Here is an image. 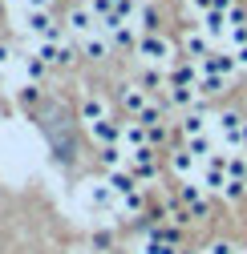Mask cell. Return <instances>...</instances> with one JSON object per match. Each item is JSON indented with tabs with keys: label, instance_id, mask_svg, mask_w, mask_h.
<instances>
[{
	"label": "cell",
	"instance_id": "cell-11",
	"mask_svg": "<svg viewBox=\"0 0 247 254\" xmlns=\"http://www.w3.org/2000/svg\"><path fill=\"white\" fill-rule=\"evenodd\" d=\"M146 145H150L146 125H138V121H122V149L134 153V149H146Z\"/></svg>",
	"mask_w": 247,
	"mask_h": 254
},
{
	"label": "cell",
	"instance_id": "cell-8",
	"mask_svg": "<svg viewBox=\"0 0 247 254\" xmlns=\"http://www.w3.org/2000/svg\"><path fill=\"white\" fill-rule=\"evenodd\" d=\"M37 57L45 61V65H73V49L61 45V41H41L37 45Z\"/></svg>",
	"mask_w": 247,
	"mask_h": 254
},
{
	"label": "cell",
	"instance_id": "cell-2",
	"mask_svg": "<svg viewBox=\"0 0 247 254\" xmlns=\"http://www.w3.org/2000/svg\"><path fill=\"white\" fill-rule=\"evenodd\" d=\"M138 57L146 65H174V45L158 33H146V37H138Z\"/></svg>",
	"mask_w": 247,
	"mask_h": 254
},
{
	"label": "cell",
	"instance_id": "cell-3",
	"mask_svg": "<svg viewBox=\"0 0 247 254\" xmlns=\"http://www.w3.org/2000/svg\"><path fill=\"white\" fill-rule=\"evenodd\" d=\"M126 170H130L138 182H154V178H158V157H154V145H146V149H134Z\"/></svg>",
	"mask_w": 247,
	"mask_h": 254
},
{
	"label": "cell",
	"instance_id": "cell-25",
	"mask_svg": "<svg viewBox=\"0 0 247 254\" xmlns=\"http://www.w3.org/2000/svg\"><path fill=\"white\" fill-rule=\"evenodd\" d=\"M142 206H146V198H142V190H134L130 198H122V214H142Z\"/></svg>",
	"mask_w": 247,
	"mask_h": 254
},
{
	"label": "cell",
	"instance_id": "cell-36",
	"mask_svg": "<svg viewBox=\"0 0 247 254\" xmlns=\"http://www.w3.org/2000/svg\"><path fill=\"white\" fill-rule=\"evenodd\" d=\"M235 61H239V69H247V45H243V49H235Z\"/></svg>",
	"mask_w": 247,
	"mask_h": 254
},
{
	"label": "cell",
	"instance_id": "cell-24",
	"mask_svg": "<svg viewBox=\"0 0 247 254\" xmlns=\"http://www.w3.org/2000/svg\"><path fill=\"white\" fill-rule=\"evenodd\" d=\"M138 125H146V129H154V125H162V105H154L150 101V109L138 117Z\"/></svg>",
	"mask_w": 247,
	"mask_h": 254
},
{
	"label": "cell",
	"instance_id": "cell-16",
	"mask_svg": "<svg viewBox=\"0 0 247 254\" xmlns=\"http://www.w3.org/2000/svg\"><path fill=\"white\" fill-rule=\"evenodd\" d=\"M211 121H215V117H207L203 109H191L187 117H182V137H187V141H191V137H203Z\"/></svg>",
	"mask_w": 247,
	"mask_h": 254
},
{
	"label": "cell",
	"instance_id": "cell-27",
	"mask_svg": "<svg viewBox=\"0 0 247 254\" xmlns=\"http://www.w3.org/2000/svg\"><path fill=\"white\" fill-rule=\"evenodd\" d=\"M138 20H142L146 33H154V28H158V12H154L150 4H142V8H138Z\"/></svg>",
	"mask_w": 247,
	"mask_h": 254
},
{
	"label": "cell",
	"instance_id": "cell-4",
	"mask_svg": "<svg viewBox=\"0 0 247 254\" xmlns=\"http://www.w3.org/2000/svg\"><path fill=\"white\" fill-rule=\"evenodd\" d=\"M178 202L187 206V214H191V218H207V214H211L207 190H203L199 182H182V194H178Z\"/></svg>",
	"mask_w": 247,
	"mask_h": 254
},
{
	"label": "cell",
	"instance_id": "cell-7",
	"mask_svg": "<svg viewBox=\"0 0 247 254\" xmlns=\"http://www.w3.org/2000/svg\"><path fill=\"white\" fill-rule=\"evenodd\" d=\"M199 28L211 37V41H227V33H231V20H227V12H219V8H211L207 16H199Z\"/></svg>",
	"mask_w": 247,
	"mask_h": 254
},
{
	"label": "cell",
	"instance_id": "cell-5",
	"mask_svg": "<svg viewBox=\"0 0 247 254\" xmlns=\"http://www.w3.org/2000/svg\"><path fill=\"white\" fill-rule=\"evenodd\" d=\"M24 24H28V33H37L41 41H57V37H61V28L53 24V16H49L45 8H33V12L24 16Z\"/></svg>",
	"mask_w": 247,
	"mask_h": 254
},
{
	"label": "cell",
	"instance_id": "cell-17",
	"mask_svg": "<svg viewBox=\"0 0 247 254\" xmlns=\"http://www.w3.org/2000/svg\"><path fill=\"white\" fill-rule=\"evenodd\" d=\"M94 12H89V4H77L73 12H69V28L73 33H81V37H94Z\"/></svg>",
	"mask_w": 247,
	"mask_h": 254
},
{
	"label": "cell",
	"instance_id": "cell-34",
	"mask_svg": "<svg viewBox=\"0 0 247 254\" xmlns=\"http://www.w3.org/2000/svg\"><path fill=\"white\" fill-rule=\"evenodd\" d=\"M211 254H239L235 242H211Z\"/></svg>",
	"mask_w": 247,
	"mask_h": 254
},
{
	"label": "cell",
	"instance_id": "cell-20",
	"mask_svg": "<svg viewBox=\"0 0 247 254\" xmlns=\"http://www.w3.org/2000/svg\"><path fill=\"white\" fill-rule=\"evenodd\" d=\"M223 89H227V77H215V73L199 77V97H219Z\"/></svg>",
	"mask_w": 247,
	"mask_h": 254
},
{
	"label": "cell",
	"instance_id": "cell-37",
	"mask_svg": "<svg viewBox=\"0 0 247 254\" xmlns=\"http://www.w3.org/2000/svg\"><path fill=\"white\" fill-rule=\"evenodd\" d=\"M243 153H247V125H243Z\"/></svg>",
	"mask_w": 247,
	"mask_h": 254
},
{
	"label": "cell",
	"instance_id": "cell-30",
	"mask_svg": "<svg viewBox=\"0 0 247 254\" xmlns=\"http://www.w3.org/2000/svg\"><path fill=\"white\" fill-rule=\"evenodd\" d=\"M243 194H247V182H235V178H231V182H227V190H223V198H227V202H239Z\"/></svg>",
	"mask_w": 247,
	"mask_h": 254
},
{
	"label": "cell",
	"instance_id": "cell-23",
	"mask_svg": "<svg viewBox=\"0 0 247 254\" xmlns=\"http://www.w3.org/2000/svg\"><path fill=\"white\" fill-rule=\"evenodd\" d=\"M81 49H85V57H94V61H98V57H106V53H110V41H102V37H85V45H81Z\"/></svg>",
	"mask_w": 247,
	"mask_h": 254
},
{
	"label": "cell",
	"instance_id": "cell-21",
	"mask_svg": "<svg viewBox=\"0 0 247 254\" xmlns=\"http://www.w3.org/2000/svg\"><path fill=\"white\" fill-rule=\"evenodd\" d=\"M81 117H85V125L106 121V101H102V97H85V101H81Z\"/></svg>",
	"mask_w": 247,
	"mask_h": 254
},
{
	"label": "cell",
	"instance_id": "cell-15",
	"mask_svg": "<svg viewBox=\"0 0 247 254\" xmlns=\"http://www.w3.org/2000/svg\"><path fill=\"white\" fill-rule=\"evenodd\" d=\"M170 170H174L178 178H187V182H195V174H199V157H195L191 149H178V153L170 157Z\"/></svg>",
	"mask_w": 247,
	"mask_h": 254
},
{
	"label": "cell",
	"instance_id": "cell-32",
	"mask_svg": "<svg viewBox=\"0 0 247 254\" xmlns=\"http://www.w3.org/2000/svg\"><path fill=\"white\" fill-rule=\"evenodd\" d=\"M158 85H166V77H162V73H154V69H150V73L142 77V89H158Z\"/></svg>",
	"mask_w": 247,
	"mask_h": 254
},
{
	"label": "cell",
	"instance_id": "cell-29",
	"mask_svg": "<svg viewBox=\"0 0 247 254\" xmlns=\"http://www.w3.org/2000/svg\"><path fill=\"white\" fill-rule=\"evenodd\" d=\"M227 20H231V28H243V24H247V8L239 4V0H235V4L227 8Z\"/></svg>",
	"mask_w": 247,
	"mask_h": 254
},
{
	"label": "cell",
	"instance_id": "cell-1",
	"mask_svg": "<svg viewBox=\"0 0 247 254\" xmlns=\"http://www.w3.org/2000/svg\"><path fill=\"white\" fill-rule=\"evenodd\" d=\"M243 125H247V117L239 109H223L219 117H215V129H219L227 153H243Z\"/></svg>",
	"mask_w": 247,
	"mask_h": 254
},
{
	"label": "cell",
	"instance_id": "cell-26",
	"mask_svg": "<svg viewBox=\"0 0 247 254\" xmlns=\"http://www.w3.org/2000/svg\"><path fill=\"white\" fill-rule=\"evenodd\" d=\"M110 37H114V45H134V28H130V20L118 24V28H110Z\"/></svg>",
	"mask_w": 247,
	"mask_h": 254
},
{
	"label": "cell",
	"instance_id": "cell-22",
	"mask_svg": "<svg viewBox=\"0 0 247 254\" xmlns=\"http://www.w3.org/2000/svg\"><path fill=\"white\" fill-rule=\"evenodd\" d=\"M227 178L247 182V153H227Z\"/></svg>",
	"mask_w": 247,
	"mask_h": 254
},
{
	"label": "cell",
	"instance_id": "cell-14",
	"mask_svg": "<svg viewBox=\"0 0 247 254\" xmlns=\"http://www.w3.org/2000/svg\"><path fill=\"white\" fill-rule=\"evenodd\" d=\"M166 105H174V109H191V105H199V89H187V85H166Z\"/></svg>",
	"mask_w": 247,
	"mask_h": 254
},
{
	"label": "cell",
	"instance_id": "cell-33",
	"mask_svg": "<svg viewBox=\"0 0 247 254\" xmlns=\"http://www.w3.org/2000/svg\"><path fill=\"white\" fill-rule=\"evenodd\" d=\"M146 133H150V145L158 149V145L166 141V125H154V129H146Z\"/></svg>",
	"mask_w": 247,
	"mask_h": 254
},
{
	"label": "cell",
	"instance_id": "cell-9",
	"mask_svg": "<svg viewBox=\"0 0 247 254\" xmlns=\"http://www.w3.org/2000/svg\"><path fill=\"white\" fill-rule=\"evenodd\" d=\"M122 105H126L130 121H138V117L150 109V97H146V89H142V85H126V89H122Z\"/></svg>",
	"mask_w": 247,
	"mask_h": 254
},
{
	"label": "cell",
	"instance_id": "cell-10",
	"mask_svg": "<svg viewBox=\"0 0 247 254\" xmlns=\"http://www.w3.org/2000/svg\"><path fill=\"white\" fill-rule=\"evenodd\" d=\"M182 49H187V57L199 65V61H207V57H211V37L203 33V28H191V33L182 37Z\"/></svg>",
	"mask_w": 247,
	"mask_h": 254
},
{
	"label": "cell",
	"instance_id": "cell-35",
	"mask_svg": "<svg viewBox=\"0 0 247 254\" xmlns=\"http://www.w3.org/2000/svg\"><path fill=\"white\" fill-rule=\"evenodd\" d=\"M215 8V0H191V12H199V16H207Z\"/></svg>",
	"mask_w": 247,
	"mask_h": 254
},
{
	"label": "cell",
	"instance_id": "cell-13",
	"mask_svg": "<svg viewBox=\"0 0 247 254\" xmlns=\"http://www.w3.org/2000/svg\"><path fill=\"white\" fill-rule=\"evenodd\" d=\"M199 77H203V69L195 65V61H182V65H170V85H187V89H199Z\"/></svg>",
	"mask_w": 247,
	"mask_h": 254
},
{
	"label": "cell",
	"instance_id": "cell-28",
	"mask_svg": "<svg viewBox=\"0 0 247 254\" xmlns=\"http://www.w3.org/2000/svg\"><path fill=\"white\" fill-rule=\"evenodd\" d=\"M146 254H178V246L174 242H162V238H150L146 242Z\"/></svg>",
	"mask_w": 247,
	"mask_h": 254
},
{
	"label": "cell",
	"instance_id": "cell-6",
	"mask_svg": "<svg viewBox=\"0 0 247 254\" xmlns=\"http://www.w3.org/2000/svg\"><path fill=\"white\" fill-rule=\"evenodd\" d=\"M199 69L203 73H215V77H235L239 61H235V53H211L207 61H199Z\"/></svg>",
	"mask_w": 247,
	"mask_h": 254
},
{
	"label": "cell",
	"instance_id": "cell-19",
	"mask_svg": "<svg viewBox=\"0 0 247 254\" xmlns=\"http://www.w3.org/2000/svg\"><path fill=\"white\" fill-rule=\"evenodd\" d=\"M187 149L199 157V162H211V157H215V137H211V133H203V137H191V141H187Z\"/></svg>",
	"mask_w": 247,
	"mask_h": 254
},
{
	"label": "cell",
	"instance_id": "cell-12",
	"mask_svg": "<svg viewBox=\"0 0 247 254\" xmlns=\"http://www.w3.org/2000/svg\"><path fill=\"white\" fill-rule=\"evenodd\" d=\"M89 133H94V141L106 149V145H122V121H94V125H89Z\"/></svg>",
	"mask_w": 247,
	"mask_h": 254
},
{
	"label": "cell",
	"instance_id": "cell-31",
	"mask_svg": "<svg viewBox=\"0 0 247 254\" xmlns=\"http://www.w3.org/2000/svg\"><path fill=\"white\" fill-rule=\"evenodd\" d=\"M227 45H231V53L247 45V24H243V28H231V33H227Z\"/></svg>",
	"mask_w": 247,
	"mask_h": 254
},
{
	"label": "cell",
	"instance_id": "cell-18",
	"mask_svg": "<svg viewBox=\"0 0 247 254\" xmlns=\"http://www.w3.org/2000/svg\"><path fill=\"white\" fill-rule=\"evenodd\" d=\"M110 190H114L118 198H130L134 190H138V178H134L130 170H114V174H110Z\"/></svg>",
	"mask_w": 247,
	"mask_h": 254
}]
</instances>
